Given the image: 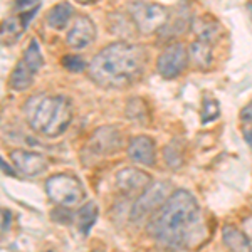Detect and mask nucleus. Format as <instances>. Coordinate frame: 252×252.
Returning <instances> with one entry per match:
<instances>
[{"label": "nucleus", "mask_w": 252, "mask_h": 252, "mask_svg": "<svg viewBox=\"0 0 252 252\" xmlns=\"http://www.w3.org/2000/svg\"><path fill=\"white\" fill-rule=\"evenodd\" d=\"M22 61L32 69V71L35 72V74H37L39 69L44 66V58H42V52H40V47H39L37 40H34V39L31 40L29 46H27L26 51H24Z\"/></svg>", "instance_id": "nucleus-21"}, {"label": "nucleus", "mask_w": 252, "mask_h": 252, "mask_svg": "<svg viewBox=\"0 0 252 252\" xmlns=\"http://www.w3.org/2000/svg\"><path fill=\"white\" fill-rule=\"evenodd\" d=\"M12 165L15 166L19 173L26 175V177H35V175L42 173L47 170L49 161L47 158L40 153L35 152H26V150H14L10 152Z\"/></svg>", "instance_id": "nucleus-10"}, {"label": "nucleus", "mask_w": 252, "mask_h": 252, "mask_svg": "<svg viewBox=\"0 0 252 252\" xmlns=\"http://www.w3.org/2000/svg\"><path fill=\"white\" fill-rule=\"evenodd\" d=\"M242 135H244V138H246L247 143L252 145V123L242 125Z\"/></svg>", "instance_id": "nucleus-26"}, {"label": "nucleus", "mask_w": 252, "mask_h": 252, "mask_svg": "<svg viewBox=\"0 0 252 252\" xmlns=\"http://www.w3.org/2000/svg\"><path fill=\"white\" fill-rule=\"evenodd\" d=\"M2 215H3V219H2V230H3V232H7V229H9V222H10V212L3 209Z\"/></svg>", "instance_id": "nucleus-28"}, {"label": "nucleus", "mask_w": 252, "mask_h": 252, "mask_svg": "<svg viewBox=\"0 0 252 252\" xmlns=\"http://www.w3.org/2000/svg\"><path fill=\"white\" fill-rule=\"evenodd\" d=\"M61 63H63V66L71 72H81V71H84V69H88V66H89L81 56H76V54L64 56Z\"/></svg>", "instance_id": "nucleus-24"}, {"label": "nucleus", "mask_w": 252, "mask_h": 252, "mask_svg": "<svg viewBox=\"0 0 252 252\" xmlns=\"http://www.w3.org/2000/svg\"><path fill=\"white\" fill-rule=\"evenodd\" d=\"M34 76L35 72L24 63L22 59L15 64L14 71H12L10 78H9V86L14 89V91H26L32 86L34 83Z\"/></svg>", "instance_id": "nucleus-16"}, {"label": "nucleus", "mask_w": 252, "mask_h": 252, "mask_svg": "<svg viewBox=\"0 0 252 252\" xmlns=\"http://www.w3.org/2000/svg\"><path fill=\"white\" fill-rule=\"evenodd\" d=\"M222 241L230 252H252L251 239L235 225L222 227Z\"/></svg>", "instance_id": "nucleus-13"}, {"label": "nucleus", "mask_w": 252, "mask_h": 252, "mask_svg": "<svg viewBox=\"0 0 252 252\" xmlns=\"http://www.w3.org/2000/svg\"><path fill=\"white\" fill-rule=\"evenodd\" d=\"M220 115V106H219V101L215 97L207 94L204 97V106H202V123L207 125L210 121H214L215 118Z\"/></svg>", "instance_id": "nucleus-22"}, {"label": "nucleus", "mask_w": 252, "mask_h": 252, "mask_svg": "<svg viewBox=\"0 0 252 252\" xmlns=\"http://www.w3.org/2000/svg\"><path fill=\"white\" fill-rule=\"evenodd\" d=\"M91 252H104V251H101V249H94V251H91Z\"/></svg>", "instance_id": "nucleus-31"}, {"label": "nucleus", "mask_w": 252, "mask_h": 252, "mask_svg": "<svg viewBox=\"0 0 252 252\" xmlns=\"http://www.w3.org/2000/svg\"><path fill=\"white\" fill-rule=\"evenodd\" d=\"M2 170H3V173H9V175H10V177H15V175H17V173H15V172H14V170H12V168H10V166H9V165H7V163H5V160H2Z\"/></svg>", "instance_id": "nucleus-29"}, {"label": "nucleus", "mask_w": 252, "mask_h": 252, "mask_svg": "<svg viewBox=\"0 0 252 252\" xmlns=\"http://www.w3.org/2000/svg\"><path fill=\"white\" fill-rule=\"evenodd\" d=\"M189 59H190L189 52H187L184 44L182 42L170 44L157 61L158 74L165 79H175L187 69Z\"/></svg>", "instance_id": "nucleus-7"}, {"label": "nucleus", "mask_w": 252, "mask_h": 252, "mask_svg": "<svg viewBox=\"0 0 252 252\" xmlns=\"http://www.w3.org/2000/svg\"><path fill=\"white\" fill-rule=\"evenodd\" d=\"M247 9L251 10V14H252V3H249V5H247Z\"/></svg>", "instance_id": "nucleus-30"}, {"label": "nucleus", "mask_w": 252, "mask_h": 252, "mask_svg": "<svg viewBox=\"0 0 252 252\" xmlns=\"http://www.w3.org/2000/svg\"><path fill=\"white\" fill-rule=\"evenodd\" d=\"M242 227H244V232H246V235L252 241V217L244 219V220H242Z\"/></svg>", "instance_id": "nucleus-27"}, {"label": "nucleus", "mask_w": 252, "mask_h": 252, "mask_svg": "<svg viewBox=\"0 0 252 252\" xmlns=\"http://www.w3.org/2000/svg\"><path fill=\"white\" fill-rule=\"evenodd\" d=\"M170 184L168 182H153L148 189L145 190L140 197L136 198V204L133 205L131 219L133 220H141L146 215H155L165 202L168 200L170 195Z\"/></svg>", "instance_id": "nucleus-6"}, {"label": "nucleus", "mask_w": 252, "mask_h": 252, "mask_svg": "<svg viewBox=\"0 0 252 252\" xmlns=\"http://www.w3.org/2000/svg\"><path fill=\"white\" fill-rule=\"evenodd\" d=\"M128 157L135 163H141L145 166H153L157 161V145L150 136L140 135L131 138L128 143Z\"/></svg>", "instance_id": "nucleus-12"}, {"label": "nucleus", "mask_w": 252, "mask_h": 252, "mask_svg": "<svg viewBox=\"0 0 252 252\" xmlns=\"http://www.w3.org/2000/svg\"><path fill=\"white\" fill-rule=\"evenodd\" d=\"M46 193L54 204L59 207L69 209V207H78L86 200V190L81 180L74 175L58 173L47 178L46 182Z\"/></svg>", "instance_id": "nucleus-4"}, {"label": "nucleus", "mask_w": 252, "mask_h": 252, "mask_svg": "<svg viewBox=\"0 0 252 252\" xmlns=\"http://www.w3.org/2000/svg\"><path fill=\"white\" fill-rule=\"evenodd\" d=\"M26 24L22 20V15H14L9 17L7 20H3L2 24V40L3 44H14L20 35H22L24 29H26Z\"/></svg>", "instance_id": "nucleus-18"}, {"label": "nucleus", "mask_w": 252, "mask_h": 252, "mask_svg": "<svg viewBox=\"0 0 252 252\" xmlns=\"http://www.w3.org/2000/svg\"><path fill=\"white\" fill-rule=\"evenodd\" d=\"M152 184V177L140 168L128 166V168H123L116 173V187L125 195H138L140 197Z\"/></svg>", "instance_id": "nucleus-9"}, {"label": "nucleus", "mask_w": 252, "mask_h": 252, "mask_svg": "<svg viewBox=\"0 0 252 252\" xmlns=\"http://www.w3.org/2000/svg\"><path fill=\"white\" fill-rule=\"evenodd\" d=\"M72 14H74V9H72L71 3L67 2H61V3H56L51 10L47 12V17H46V24L51 29L54 31H61L69 24L71 20Z\"/></svg>", "instance_id": "nucleus-15"}, {"label": "nucleus", "mask_w": 252, "mask_h": 252, "mask_svg": "<svg viewBox=\"0 0 252 252\" xmlns=\"http://www.w3.org/2000/svg\"><path fill=\"white\" fill-rule=\"evenodd\" d=\"M129 17L135 22L138 32L145 35L155 34L168 26L170 12L166 7L153 2H131L128 5Z\"/></svg>", "instance_id": "nucleus-5"}, {"label": "nucleus", "mask_w": 252, "mask_h": 252, "mask_svg": "<svg viewBox=\"0 0 252 252\" xmlns=\"http://www.w3.org/2000/svg\"><path fill=\"white\" fill-rule=\"evenodd\" d=\"M27 123L35 133L47 138L61 136L74 116L71 101L61 94H35L24 106Z\"/></svg>", "instance_id": "nucleus-3"}, {"label": "nucleus", "mask_w": 252, "mask_h": 252, "mask_svg": "<svg viewBox=\"0 0 252 252\" xmlns=\"http://www.w3.org/2000/svg\"><path fill=\"white\" fill-rule=\"evenodd\" d=\"M193 31L197 32L198 39L209 40V42H212V44H215V40L220 35V26H219L217 20L212 19L210 15H205V17L195 20Z\"/></svg>", "instance_id": "nucleus-17"}, {"label": "nucleus", "mask_w": 252, "mask_h": 252, "mask_svg": "<svg viewBox=\"0 0 252 252\" xmlns=\"http://www.w3.org/2000/svg\"><path fill=\"white\" fill-rule=\"evenodd\" d=\"M136 103H138V108H135V104H133V101H129L128 106H126V115L129 118H133L135 121L138 123H143V121H148L150 116H148V108L145 106V103L141 99H138L136 97Z\"/></svg>", "instance_id": "nucleus-23"}, {"label": "nucleus", "mask_w": 252, "mask_h": 252, "mask_svg": "<svg viewBox=\"0 0 252 252\" xmlns=\"http://www.w3.org/2000/svg\"><path fill=\"white\" fill-rule=\"evenodd\" d=\"M97 219V205L94 202H88V204H84L83 207L79 209L78 215H76V223H78L81 234H89V230H91L93 223L96 222Z\"/></svg>", "instance_id": "nucleus-19"}, {"label": "nucleus", "mask_w": 252, "mask_h": 252, "mask_svg": "<svg viewBox=\"0 0 252 252\" xmlns=\"http://www.w3.org/2000/svg\"><path fill=\"white\" fill-rule=\"evenodd\" d=\"M148 52L143 46L118 40L101 49L88 66V74L97 86L123 89L143 78Z\"/></svg>", "instance_id": "nucleus-2"}, {"label": "nucleus", "mask_w": 252, "mask_h": 252, "mask_svg": "<svg viewBox=\"0 0 252 252\" xmlns=\"http://www.w3.org/2000/svg\"><path fill=\"white\" fill-rule=\"evenodd\" d=\"M96 39V26L88 15H78L67 32V46L72 49H84Z\"/></svg>", "instance_id": "nucleus-11"}, {"label": "nucleus", "mask_w": 252, "mask_h": 252, "mask_svg": "<svg viewBox=\"0 0 252 252\" xmlns=\"http://www.w3.org/2000/svg\"><path fill=\"white\" fill-rule=\"evenodd\" d=\"M241 120L244 121V125L252 123V101L241 111Z\"/></svg>", "instance_id": "nucleus-25"}, {"label": "nucleus", "mask_w": 252, "mask_h": 252, "mask_svg": "<svg viewBox=\"0 0 252 252\" xmlns=\"http://www.w3.org/2000/svg\"><path fill=\"white\" fill-rule=\"evenodd\" d=\"M184 153H185V150L180 140H173L170 145H166L163 150L166 166H170V168H178V166L184 165Z\"/></svg>", "instance_id": "nucleus-20"}, {"label": "nucleus", "mask_w": 252, "mask_h": 252, "mask_svg": "<svg viewBox=\"0 0 252 252\" xmlns=\"http://www.w3.org/2000/svg\"><path fill=\"white\" fill-rule=\"evenodd\" d=\"M148 232L168 247H189L202 234V210L198 200L187 190H175L160 210L152 215Z\"/></svg>", "instance_id": "nucleus-1"}, {"label": "nucleus", "mask_w": 252, "mask_h": 252, "mask_svg": "<svg viewBox=\"0 0 252 252\" xmlns=\"http://www.w3.org/2000/svg\"><path fill=\"white\" fill-rule=\"evenodd\" d=\"M89 150H91L94 155L106 157L113 155L123 145V136L121 131L115 126H101L97 128L94 133L89 138Z\"/></svg>", "instance_id": "nucleus-8"}, {"label": "nucleus", "mask_w": 252, "mask_h": 252, "mask_svg": "<svg viewBox=\"0 0 252 252\" xmlns=\"http://www.w3.org/2000/svg\"><path fill=\"white\" fill-rule=\"evenodd\" d=\"M189 58L198 69H209L214 59V44L204 39L193 40L189 51Z\"/></svg>", "instance_id": "nucleus-14"}]
</instances>
